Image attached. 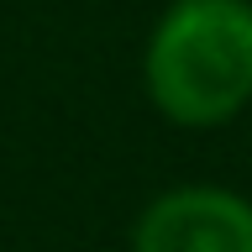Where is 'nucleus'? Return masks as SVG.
Listing matches in <instances>:
<instances>
[{
	"label": "nucleus",
	"mask_w": 252,
	"mask_h": 252,
	"mask_svg": "<svg viewBox=\"0 0 252 252\" xmlns=\"http://www.w3.org/2000/svg\"><path fill=\"white\" fill-rule=\"evenodd\" d=\"M142 90L168 126H231L252 105V0H168L142 42Z\"/></svg>",
	"instance_id": "nucleus-1"
},
{
	"label": "nucleus",
	"mask_w": 252,
	"mask_h": 252,
	"mask_svg": "<svg viewBox=\"0 0 252 252\" xmlns=\"http://www.w3.org/2000/svg\"><path fill=\"white\" fill-rule=\"evenodd\" d=\"M131 252H252V200L226 184H173L137 210Z\"/></svg>",
	"instance_id": "nucleus-2"
}]
</instances>
